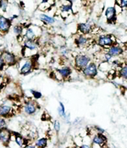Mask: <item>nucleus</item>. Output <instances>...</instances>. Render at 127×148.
Segmentation results:
<instances>
[{"label":"nucleus","instance_id":"obj_10","mask_svg":"<svg viewBox=\"0 0 127 148\" xmlns=\"http://www.w3.org/2000/svg\"><path fill=\"white\" fill-rule=\"evenodd\" d=\"M12 26V22L7 17L0 16V33L5 34L10 30Z\"/></svg>","mask_w":127,"mask_h":148},{"label":"nucleus","instance_id":"obj_8","mask_svg":"<svg viewBox=\"0 0 127 148\" xmlns=\"http://www.w3.org/2000/svg\"><path fill=\"white\" fill-rule=\"evenodd\" d=\"M12 138V132L7 127L0 129V142L4 145H8Z\"/></svg>","mask_w":127,"mask_h":148},{"label":"nucleus","instance_id":"obj_16","mask_svg":"<svg viewBox=\"0 0 127 148\" xmlns=\"http://www.w3.org/2000/svg\"><path fill=\"white\" fill-rule=\"evenodd\" d=\"M72 71L70 67L69 66H64L61 68L56 69V73H58L61 76L62 79H67L72 74Z\"/></svg>","mask_w":127,"mask_h":148},{"label":"nucleus","instance_id":"obj_25","mask_svg":"<svg viewBox=\"0 0 127 148\" xmlns=\"http://www.w3.org/2000/svg\"><path fill=\"white\" fill-rule=\"evenodd\" d=\"M30 92H31L33 97L35 99H40L42 98V93L39 90H30Z\"/></svg>","mask_w":127,"mask_h":148},{"label":"nucleus","instance_id":"obj_22","mask_svg":"<svg viewBox=\"0 0 127 148\" xmlns=\"http://www.w3.org/2000/svg\"><path fill=\"white\" fill-rule=\"evenodd\" d=\"M58 113H59V116L61 117V118H63L64 116L66 115L65 107H64V104L61 101L59 102V105L58 107Z\"/></svg>","mask_w":127,"mask_h":148},{"label":"nucleus","instance_id":"obj_4","mask_svg":"<svg viewBox=\"0 0 127 148\" xmlns=\"http://www.w3.org/2000/svg\"><path fill=\"white\" fill-rule=\"evenodd\" d=\"M82 73L85 77L89 78V79H93L98 75V66L95 62H91L87 67H85L84 69L81 71Z\"/></svg>","mask_w":127,"mask_h":148},{"label":"nucleus","instance_id":"obj_5","mask_svg":"<svg viewBox=\"0 0 127 148\" xmlns=\"http://www.w3.org/2000/svg\"><path fill=\"white\" fill-rule=\"evenodd\" d=\"M34 69V59H25L23 64L19 67V73L22 75L26 76L27 74H30Z\"/></svg>","mask_w":127,"mask_h":148},{"label":"nucleus","instance_id":"obj_37","mask_svg":"<svg viewBox=\"0 0 127 148\" xmlns=\"http://www.w3.org/2000/svg\"><path fill=\"white\" fill-rule=\"evenodd\" d=\"M24 148H36V147L35 146H33V145H27V146H26V147H24Z\"/></svg>","mask_w":127,"mask_h":148},{"label":"nucleus","instance_id":"obj_26","mask_svg":"<svg viewBox=\"0 0 127 148\" xmlns=\"http://www.w3.org/2000/svg\"><path fill=\"white\" fill-rule=\"evenodd\" d=\"M103 57H104V59H103V62H110L112 61V56L109 53H108L107 52L104 53L103 54Z\"/></svg>","mask_w":127,"mask_h":148},{"label":"nucleus","instance_id":"obj_34","mask_svg":"<svg viewBox=\"0 0 127 148\" xmlns=\"http://www.w3.org/2000/svg\"><path fill=\"white\" fill-rule=\"evenodd\" d=\"M5 88V80L2 77H0V92Z\"/></svg>","mask_w":127,"mask_h":148},{"label":"nucleus","instance_id":"obj_7","mask_svg":"<svg viewBox=\"0 0 127 148\" xmlns=\"http://www.w3.org/2000/svg\"><path fill=\"white\" fill-rule=\"evenodd\" d=\"M14 110L15 109L14 107L8 104H0V116L2 118L7 119L11 117L13 115H14Z\"/></svg>","mask_w":127,"mask_h":148},{"label":"nucleus","instance_id":"obj_29","mask_svg":"<svg viewBox=\"0 0 127 148\" xmlns=\"http://www.w3.org/2000/svg\"><path fill=\"white\" fill-rule=\"evenodd\" d=\"M116 3V2H115ZM117 4H118L120 5V7L124 10V9H126L127 8V0H119L118 2H117Z\"/></svg>","mask_w":127,"mask_h":148},{"label":"nucleus","instance_id":"obj_32","mask_svg":"<svg viewBox=\"0 0 127 148\" xmlns=\"http://www.w3.org/2000/svg\"><path fill=\"white\" fill-rule=\"evenodd\" d=\"M94 129L95 130V131L97 132V133H101V134H104L105 133V130L101 128L100 127L98 126V125H95L94 127Z\"/></svg>","mask_w":127,"mask_h":148},{"label":"nucleus","instance_id":"obj_6","mask_svg":"<svg viewBox=\"0 0 127 148\" xmlns=\"http://www.w3.org/2000/svg\"><path fill=\"white\" fill-rule=\"evenodd\" d=\"M1 56L3 59L5 66H14L17 63L16 56L13 53L5 51L1 53Z\"/></svg>","mask_w":127,"mask_h":148},{"label":"nucleus","instance_id":"obj_3","mask_svg":"<svg viewBox=\"0 0 127 148\" xmlns=\"http://www.w3.org/2000/svg\"><path fill=\"white\" fill-rule=\"evenodd\" d=\"M39 104L36 101L33 99L27 100L23 106V110L25 114L28 116H33L36 113V111L39 109Z\"/></svg>","mask_w":127,"mask_h":148},{"label":"nucleus","instance_id":"obj_30","mask_svg":"<svg viewBox=\"0 0 127 148\" xmlns=\"http://www.w3.org/2000/svg\"><path fill=\"white\" fill-rule=\"evenodd\" d=\"M60 53L62 56H65L67 54L69 53V50L67 47H66L65 46H61L60 48Z\"/></svg>","mask_w":127,"mask_h":148},{"label":"nucleus","instance_id":"obj_11","mask_svg":"<svg viewBox=\"0 0 127 148\" xmlns=\"http://www.w3.org/2000/svg\"><path fill=\"white\" fill-rule=\"evenodd\" d=\"M107 142V138L104 134L101 133H97L92 138V143L93 146H98V147H102L106 146V144Z\"/></svg>","mask_w":127,"mask_h":148},{"label":"nucleus","instance_id":"obj_9","mask_svg":"<svg viewBox=\"0 0 127 148\" xmlns=\"http://www.w3.org/2000/svg\"><path fill=\"white\" fill-rule=\"evenodd\" d=\"M104 15H105L106 18L108 23L112 24L117 20V14H116L115 9L114 5L112 6H108L106 8L105 12H104Z\"/></svg>","mask_w":127,"mask_h":148},{"label":"nucleus","instance_id":"obj_36","mask_svg":"<svg viewBox=\"0 0 127 148\" xmlns=\"http://www.w3.org/2000/svg\"><path fill=\"white\" fill-rule=\"evenodd\" d=\"M80 148H91V147L88 145H82Z\"/></svg>","mask_w":127,"mask_h":148},{"label":"nucleus","instance_id":"obj_24","mask_svg":"<svg viewBox=\"0 0 127 148\" xmlns=\"http://www.w3.org/2000/svg\"><path fill=\"white\" fill-rule=\"evenodd\" d=\"M8 8V0H0V10L3 12H6Z\"/></svg>","mask_w":127,"mask_h":148},{"label":"nucleus","instance_id":"obj_14","mask_svg":"<svg viewBox=\"0 0 127 148\" xmlns=\"http://www.w3.org/2000/svg\"><path fill=\"white\" fill-rule=\"evenodd\" d=\"M12 135L14 138V141L15 144L18 147H25L27 145H28V140L24 136H22V135L20 133H12Z\"/></svg>","mask_w":127,"mask_h":148},{"label":"nucleus","instance_id":"obj_33","mask_svg":"<svg viewBox=\"0 0 127 148\" xmlns=\"http://www.w3.org/2000/svg\"><path fill=\"white\" fill-rule=\"evenodd\" d=\"M63 119H64V121H65L66 123H67V124H70V113H66V115L63 117Z\"/></svg>","mask_w":127,"mask_h":148},{"label":"nucleus","instance_id":"obj_20","mask_svg":"<svg viewBox=\"0 0 127 148\" xmlns=\"http://www.w3.org/2000/svg\"><path fill=\"white\" fill-rule=\"evenodd\" d=\"M47 138L45 137L38 138L35 142V147L36 148H45L47 145Z\"/></svg>","mask_w":127,"mask_h":148},{"label":"nucleus","instance_id":"obj_19","mask_svg":"<svg viewBox=\"0 0 127 148\" xmlns=\"http://www.w3.org/2000/svg\"><path fill=\"white\" fill-rule=\"evenodd\" d=\"M39 20L46 25H53L55 22V18L45 14H41L39 16Z\"/></svg>","mask_w":127,"mask_h":148},{"label":"nucleus","instance_id":"obj_15","mask_svg":"<svg viewBox=\"0 0 127 148\" xmlns=\"http://www.w3.org/2000/svg\"><path fill=\"white\" fill-rule=\"evenodd\" d=\"M107 52L108 53L110 54L112 57H116V56H122L124 53V48H123L122 47H120V45L115 44L107 49Z\"/></svg>","mask_w":127,"mask_h":148},{"label":"nucleus","instance_id":"obj_1","mask_svg":"<svg viewBox=\"0 0 127 148\" xmlns=\"http://www.w3.org/2000/svg\"><path fill=\"white\" fill-rule=\"evenodd\" d=\"M91 62V58L87 54H79L75 57L74 63L75 67L79 71H81L84 67H87Z\"/></svg>","mask_w":127,"mask_h":148},{"label":"nucleus","instance_id":"obj_28","mask_svg":"<svg viewBox=\"0 0 127 148\" xmlns=\"http://www.w3.org/2000/svg\"><path fill=\"white\" fill-rule=\"evenodd\" d=\"M111 64H112L113 67H123V62H121L119 59H115V60H113L111 62Z\"/></svg>","mask_w":127,"mask_h":148},{"label":"nucleus","instance_id":"obj_23","mask_svg":"<svg viewBox=\"0 0 127 148\" xmlns=\"http://www.w3.org/2000/svg\"><path fill=\"white\" fill-rule=\"evenodd\" d=\"M119 75L122 79L124 80H126L127 79V66L126 64L124 65L123 67H120V70L119 71Z\"/></svg>","mask_w":127,"mask_h":148},{"label":"nucleus","instance_id":"obj_2","mask_svg":"<svg viewBox=\"0 0 127 148\" xmlns=\"http://www.w3.org/2000/svg\"><path fill=\"white\" fill-rule=\"evenodd\" d=\"M97 44L100 47L108 49L116 43L115 39L112 35H101L98 38Z\"/></svg>","mask_w":127,"mask_h":148},{"label":"nucleus","instance_id":"obj_38","mask_svg":"<svg viewBox=\"0 0 127 148\" xmlns=\"http://www.w3.org/2000/svg\"><path fill=\"white\" fill-rule=\"evenodd\" d=\"M115 2H116V3H117V2H118L119 0H115Z\"/></svg>","mask_w":127,"mask_h":148},{"label":"nucleus","instance_id":"obj_21","mask_svg":"<svg viewBox=\"0 0 127 148\" xmlns=\"http://www.w3.org/2000/svg\"><path fill=\"white\" fill-rule=\"evenodd\" d=\"M12 30H13L14 34L19 36H22V34H23L24 27L22 25H16L13 26Z\"/></svg>","mask_w":127,"mask_h":148},{"label":"nucleus","instance_id":"obj_12","mask_svg":"<svg viewBox=\"0 0 127 148\" xmlns=\"http://www.w3.org/2000/svg\"><path fill=\"white\" fill-rule=\"evenodd\" d=\"M39 27L36 25H30L25 29V37L26 39H38L39 34L36 31V29Z\"/></svg>","mask_w":127,"mask_h":148},{"label":"nucleus","instance_id":"obj_13","mask_svg":"<svg viewBox=\"0 0 127 148\" xmlns=\"http://www.w3.org/2000/svg\"><path fill=\"white\" fill-rule=\"evenodd\" d=\"M78 31L79 32V34L86 36L87 34H90L92 31H93V27L89 22H83V23L79 24Z\"/></svg>","mask_w":127,"mask_h":148},{"label":"nucleus","instance_id":"obj_18","mask_svg":"<svg viewBox=\"0 0 127 148\" xmlns=\"http://www.w3.org/2000/svg\"><path fill=\"white\" fill-rule=\"evenodd\" d=\"M75 44L79 47H87L89 44V39L85 35L79 34L75 39Z\"/></svg>","mask_w":127,"mask_h":148},{"label":"nucleus","instance_id":"obj_27","mask_svg":"<svg viewBox=\"0 0 127 148\" xmlns=\"http://www.w3.org/2000/svg\"><path fill=\"white\" fill-rule=\"evenodd\" d=\"M53 128H54V130H55L56 133H59V132L60 131V130H61L60 121H58V120H55V121H54Z\"/></svg>","mask_w":127,"mask_h":148},{"label":"nucleus","instance_id":"obj_17","mask_svg":"<svg viewBox=\"0 0 127 148\" xmlns=\"http://www.w3.org/2000/svg\"><path fill=\"white\" fill-rule=\"evenodd\" d=\"M38 39H25L23 42L24 47L25 50H29L30 51H36L39 47V43H38Z\"/></svg>","mask_w":127,"mask_h":148},{"label":"nucleus","instance_id":"obj_31","mask_svg":"<svg viewBox=\"0 0 127 148\" xmlns=\"http://www.w3.org/2000/svg\"><path fill=\"white\" fill-rule=\"evenodd\" d=\"M6 125H7L6 119H5V118H2V117L0 116V129L6 127Z\"/></svg>","mask_w":127,"mask_h":148},{"label":"nucleus","instance_id":"obj_35","mask_svg":"<svg viewBox=\"0 0 127 148\" xmlns=\"http://www.w3.org/2000/svg\"><path fill=\"white\" fill-rule=\"evenodd\" d=\"M5 67V62H4V61L3 59H2V56H1V54H0V71L3 69Z\"/></svg>","mask_w":127,"mask_h":148}]
</instances>
